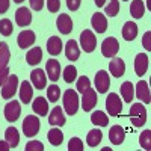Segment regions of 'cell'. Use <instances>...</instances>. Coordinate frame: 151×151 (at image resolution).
I'll return each mask as SVG.
<instances>
[{
    "mask_svg": "<svg viewBox=\"0 0 151 151\" xmlns=\"http://www.w3.org/2000/svg\"><path fill=\"white\" fill-rule=\"evenodd\" d=\"M130 121L134 127H142L147 122V110L142 103H134L130 107Z\"/></svg>",
    "mask_w": 151,
    "mask_h": 151,
    "instance_id": "6da1fadb",
    "label": "cell"
},
{
    "mask_svg": "<svg viewBox=\"0 0 151 151\" xmlns=\"http://www.w3.org/2000/svg\"><path fill=\"white\" fill-rule=\"evenodd\" d=\"M64 109L68 115H76V112L79 109V95L77 91L73 89H67L64 92Z\"/></svg>",
    "mask_w": 151,
    "mask_h": 151,
    "instance_id": "7a4b0ae2",
    "label": "cell"
},
{
    "mask_svg": "<svg viewBox=\"0 0 151 151\" xmlns=\"http://www.w3.org/2000/svg\"><path fill=\"white\" fill-rule=\"evenodd\" d=\"M106 110L109 113V116H119L122 112V101L121 97H118V94L110 92L106 98Z\"/></svg>",
    "mask_w": 151,
    "mask_h": 151,
    "instance_id": "3957f363",
    "label": "cell"
},
{
    "mask_svg": "<svg viewBox=\"0 0 151 151\" xmlns=\"http://www.w3.org/2000/svg\"><path fill=\"white\" fill-rule=\"evenodd\" d=\"M40 127H41L40 119H38L35 115H27L23 121V133L27 137L35 136L38 132H40Z\"/></svg>",
    "mask_w": 151,
    "mask_h": 151,
    "instance_id": "277c9868",
    "label": "cell"
},
{
    "mask_svg": "<svg viewBox=\"0 0 151 151\" xmlns=\"http://www.w3.org/2000/svg\"><path fill=\"white\" fill-rule=\"evenodd\" d=\"M80 45L86 53H92L97 47V36L92 33V30L85 29L80 35Z\"/></svg>",
    "mask_w": 151,
    "mask_h": 151,
    "instance_id": "5b68a950",
    "label": "cell"
},
{
    "mask_svg": "<svg viewBox=\"0 0 151 151\" xmlns=\"http://www.w3.org/2000/svg\"><path fill=\"white\" fill-rule=\"evenodd\" d=\"M118 50H119V42L112 36L106 38V40L101 42V55L104 58H115Z\"/></svg>",
    "mask_w": 151,
    "mask_h": 151,
    "instance_id": "8992f818",
    "label": "cell"
},
{
    "mask_svg": "<svg viewBox=\"0 0 151 151\" xmlns=\"http://www.w3.org/2000/svg\"><path fill=\"white\" fill-rule=\"evenodd\" d=\"M17 88H18V77L15 74H12L8 77V80L5 82V85L2 86V98L9 100L15 95L17 92Z\"/></svg>",
    "mask_w": 151,
    "mask_h": 151,
    "instance_id": "52a82bcc",
    "label": "cell"
},
{
    "mask_svg": "<svg viewBox=\"0 0 151 151\" xmlns=\"http://www.w3.org/2000/svg\"><path fill=\"white\" fill-rule=\"evenodd\" d=\"M98 103V97L97 92L92 89V88H88V89L83 92L82 95V107L85 112H91Z\"/></svg>",
    "mask_w": 151,
    "mask_h": 151,
    "instance_id": "ba28073f",
    "label": "cell"
},
{
    "mask_svg": "<svg viewBox=\"0 0 151 151\" xmlns=\"http://www.w3.org/2000/svg\"><path fill=\"white\" fill-rule=\"evenodd\" d=\"M95 88H97V92L100 94H106L109 91V86H110V77H109V73L101 70L95 74Z\"/></svg>",
    "mask_w": 151,
    "mask_h": 151,
    "instance_id": "9c48e42d",
    "label": "cell"
},
{
    "mask_svg": "<svg viewBox=\"0 0 151 151\" xmlns=\"http://www.w3.org/2000/svg\"><path fill=\"white\" fill-rule=\"evenodd\" d=\"M20 113H21V106H20V101H17V100H12L5 106V118L9 122L17 121Z\"/></svg>",
    "mask_w": 151,
    "mask_h": 151,
    "instance_id": "30bf717a",
    "label": "cell"
},
{
    "mask_svg": "<svg viewBox=\"0 0 151 151\" xmlns=\"http://www.w3.org/2000/svg\"><path fill=\"white\" fill-rule=\"evenodd\" d=\"M30 82L32 85L36 88V89H44L45 88V83H47V76H45V71L41 70V68H36L30 73Z\"/></svg>",
    "mask_w": 151,
    "mask_h": 151,
    "instance_id": "8fae6325",
    "label": "cell"
},
{
    "mask_svg": "<svg viewBox=\"0 0 151 151\" xmlns=\"http://www.w3.org/2000/svg\"><path fill=\"white\" fill-rule=\"evenodd\" d=\"M45 71H47V76H48L50 80H52V82H58V79L60 77V64H59V60H56V59L47 60Z\"/></svg>",
    "mask_w": 151,
    "mask_h": 151,
    "instance_id": "7c38bea8",
    "label": "cell"
},
{
    "mask_svg": "<svg viewBox=\"0 0 151 151\" xmlns=\"http://www.w3.org/2000/svg\"><path fill=\"white\" fill-rule=\"evenodd\" d=\"M15 21L20 27H26L32 23V12L27 8H18L15 11Z\"/></svg>",
    "mask_w": 151,
    "mask_h": 151,
    "instance_id": "4fadbf2b",
    "label": "cell"
},
{
    "mask_svg": "<svg viewBox=\"0 0 151 151\" xmlns=\"http://www.w3.org/2000/svg\"><path fill=\"white\" fill-rule=\"evenodd\" d=\"M56 26L62 35H68L73 30V20L70 18L68 14H60L56 20Z\"/></svg>",
    "mask_w": 151,
    "mask_h": 151,
    "instance_id": "5bb4252c",
    "label": "cell"
},
{
    "mask_svg": "<svg viewBox=\"0 0 151 151\" xmlns=\"http://www.w3.org/2000/svg\"><path fill=\"white\" fill-rule=\"evenodd\" d=\"M91 24L97 33H104L107 30V20L101 12H95L91 18Z\"/></svg>",
    "mask_w": 151,
    "mask_h": 151,
    "instance_id": "9a60e30c",
    "label": "cell"
},
{
    "mask_svg": "<svg viewBox=\"0 0 151 151\" xmlns=\"http://www.w3.org/2000/svg\"><path fill=\"white\" fill-rule=\"evenodd\" d=\"M109 71L113 77H122L125 73V62L121 58H113L109 64Z\"/></svg>",
    "mask_w": 151,
    "mask_h": 151,
    "instance_id": "2e32d148",
    "label": "cell"
},
{
    "mask_svg": "<svg viewBox=\"0 0 151 151\" xmlns=\"http://www.w3.org/2000/svg\"><path fill=\"white\" fill-rule=\"evenodd\" d=\"M148 70V56L145 53H137L134 59V73L142 77Z\"/></svg>",
    "mask_w": 151,
    "mask_h": 151,
    "instance_id": "e0dca14e",
    "label": "cell"
},
{
    "mask_svg": "<svg viewBox=\"0 0 151 151\" xmlns=\"http://www.w3.org/2000/svg\"><path fill=\"white\" fill-rule=\"evenodd\" d=\"M35 40H36V36L32 30H24L17 36V44L20 48H29L30 45H33Z\"/></svg>",
    "mask_w": 151,
    "mask_h": 151,
    "instance_id": "ac0fdd59",
    "label": "cell"
},
{
    "mask_svg": "<svg viewBox=\"0 0 151 151\" xmlns=\"http://www.w3.org/2000/svg\"><path fill=\"white\" fill-rule=\"evenodd\" d=\"M134 94H136V97L139 98L142 103H145V104H150L151 98H150V88H148V83H147V82H144V80L137 82Z\"/></svg>",
    "mask_w": 151,
    "mask_h": 151,
    "instance_id": "d6986e66",
    "label": "cell"
},
{
    "mask_svg": "<svg viewBox=\"0 0 151 151\" xmlns=\"http://www.w3.org/2000/svg\"><path fill=\"white\" fill-rule=\"evenodd\" d=\"M124 137H125V132L121 125H112L110 130H109V139L113 145H121L124 142Z\"/></svg>",
    "mask_w": 151,
    "mask_h": 151,
    "instance_id": "ffe728a7",
    "label": "cell"
},
{
    "mask_svg": "<svg viewBox=\"0 0 151 151\" xmlns=\"http://www.w3.org/2000/svg\"><path fill=\"white\" fill-rule=\"evenodd\" d=\"M32 97H33V88H32V83L24 80L21 85H20V100L21 103L24 104H29L32 101Z\"/></svg>",
    "mask_w": 151,
    "mask_h": 151,
    "instance_id": "44dd1931",
    "label": "cell"
},
{
    "mask_svg": "<svg viewBox=\"0 0 151 151\" xmlns=\"http://www.w3.org/2000/svg\"><path fill=\"white\" fill-rule=\"evenodd\" d=\"M48 122L52 124V125H59V127H62V125H64V124L67 122L64 112H62V109H60L59 106L53 107L52 113L48 115Z\"/></svg>",
    "mask_w": 151,
    "mask_h": 151,
    "instance_id": "7402d4cb",
    "label": "cell"
},
{
    "mask_svg": "<svg viewBox=\"0 0 151 151\" xmlns=\"http://www.w3.org/2000/svg\"><path fill=\"white\" fill-rule=\"evenodd\" d=\"M32 109L40 116H45L48 113V101H47V98L45 97H36V100L32 104Z\"/></svg>",
    "mask_w": 151,
    "mask_h": 151,
    "instance_id": "603a6c76",
    "label": "cell"
},
{
    "mask_svg": "<svg viewBox=\"0 0 151 151\" xmlns=\"http://www.w3.org/2000/svg\"><path fill=\"white\" fill-rule=\"evenodd\" d=\"M137 36V24L133 21H127L122 27V38L125 41H134Z\"/></svg>",
    "mask_w": 151,
    "mask_h": 151,
    "instance_id": "cb8c5ba5",
    "label": "cell"
},
{
    "mask_svg": "<svg viewBox=\"0 0 151 151\" xmlns=\"http://www.w3.org/2000/svg\"><path fill=\"white\" fill-rule=\"evenodd\" d=\"M65 56L68 58V60H77L80 56V48L79 44L74 40H70L65 45Z\"/></svg>",
    "mask_w": 151,
    "mask_h": 151,
    "instance_id": "d4e9b609",
    "label": "cell"
},
{
    "mask_svg": "<svg viewBox=\"0 0 151 151\" xmlns=\"http://www.w3.org/2000/svg\"><path fill=\"white\" fill-rule=\"evenodd\" d=\"M47 50L52 56H58L60 55V50H62V41L59 36H50L48 41H47Z\"/></svg>",
    "mask_w": 151,
    "mask_h": 151,
    "instance_id": "484cf974",
    "label": "cell"
},
{
    "mask_svg": "<svg viewBox=\"0 0 151 151\" xmlns=\"http://www.w3.org/2000/svg\"><path fill=\"white\" fill-rule=\"evenodd\" d=\"M41 59H42V50L40 47L30 48L26 55V60H27L29 65H38L41 62Z\"/></svg>",
    "mask_w": 151,
    "mask_h": 151,
    "instance_id": "4316f807",
    "label": "cell"
},
{
    "mask_svg": "<svg viewBox=\"0 0 151 151\" xmlns=\"http://www.w3.org/2000/svg\"><path fill=\"white\" fill-rule=\"evenodd\" d=\"M121 95L124 98L125 103H132L133 98H134V88L132 82H124L121 85Z\"/></svg>",
    "mask_w": 151,
    "mask_h": 151,
    "instance_id": "83f0119b",
    "label": "cell"
},
{
    "mask_svg": "<svg viewBox=\"0 0 151 151\" xmlns=\"http://www.w3.org/2000/svg\"><path fill=\"white\" fill-rule=\"evenodd\" d=\"M5 137H6V142L11 145V148H17L20 142V133L17 132L15 127H8L5 132Z\"/></svg>",
    "mask_w": 151,
    "mask_h": 151,
    "instance_id": "f1b7e54d",
    "label": "cell"
},
{
    "mask_svg": "<svg viewBox=\"0 0 151 151\" xmlns=\"http://www.w3.org/2000/svg\"><path fill=\"white\" fill-rule=\"evenodd\" d=\"M130 14L133 18H142L145 14V5L142 0H133L130 5Z\"/></svg>",
    "mask_w": 151,
    "mask_h": 151,
    "instance_id": "f546056e",
    "label": "cell"
},
{
    "mask_svg": "<svg viewBox=\"0 0 151 151\" xmlns=\"http://www.w3.org/2000/svg\"><path fill=\"white\" fill-rule=\"evenodd\" d=\"M101 139H103V132L98 130V129H94V130H91L89 133H88V136H86V144L94 148V147L100 145Z\"/></svg>",
    "mask_w": 151,
    "mask_h": 151,
    "instance_id": "4dcf8cb0",
    "label": "cell"
},
{
    "mask_svg": "<svg viewBox=\"0 0 151 151\" xmlns=\"http://www.w3.org/2000/svg\"><path fill=\"white\" fill-rule=\"evenodd\" d=\"M11 59V52H9V45L6 42H0V70H3L8 67Z\"/></svg>",
    "mask_w": 151,
    "mask_h": 151,
    "instance_id": "1f68e13d",
    "label": "cell"
},
{
    "mask_svg": "<svg viewBox=\"0 0 151 151\" xmlns=\"http://www.w3.org/2000/svg\"><path fill=\"white\" fill-rule=\"evenodd\" d=\"M47 139L53 147H59L62 144V141H64V134H62V132L59 129H52L47 133Z\"/></svg>",
    "mask_w": 151,
    "mask_h": 151,
    "instance_id": "d6a6232c",
    "label": "cell"
},
{
    "mask_svg": "<svg viewBox=\"0 0 151 151\" xmlns=\"http://www.w3.org/2000/svg\"><path fill=\"white\" fill-rule=\"evenodd\" d=\"M91 122L95 124V125H100V127H106V125L109 124V118H107V115L104 112L97 110L91 115Z\"/></svg>",
    "mask_w": 151,
    "mask_h": 151,
    "instance_id": "836d02e7",
    "label": "cell"
},
{
    "mask_svg": "<svg viewBox=\"0 0 151 151\" xmlns=\"http://www.w3.org/2000/svg\"><path fill=\"white\" fill-rule=\"evenodd\" d=\"M104 12L107 17H116L119 12V0H109V5L104 8Z\"/></svg>",
    "mask_w": 151,
    "mask_h": 151,
    "instance_id": "e575fe53",
    "label": "cell"
},
{
    "mask_svg": "<svg viewBox=\"0 0 151 151\" xmlns=\"http://www.w3.org/2000/svg\"><path fill=\"white\" fill-rule=\"evenodd\" d=\"M12 32H14V26H12L11 20H8V18L0 20V33L3 36H9V35H12Z\"/></svg>",
    "mask_w": 151,
    "mask_h": 151,
    "instance_id": "d590c367",
    "label": "cell"
},
{
    "mask_svg": "<svg viewBox=\"0 0 151 151\" xmlns=\"http://www.w3.org/2000/svg\"><path fill=\"white\" fill-rule=\"evenodd\" d=\"M76 79H77V70H76L74 65H68L64 70V80L67 83H73Z\"/></svg>",
    "mask_w": 151,
    "mask_h": 151,
    "instance_id": "8d00e7d4",
    "label": "cell"
},
{
    "mask_svg": "<svg viewBox=\"0 0 151 151\" xmlns=\"http://www.w3.org/2000/svg\"><path fill=\"white\" fill-rule=\"evenodd\" d=\"M139 145L144 150H147V151L151 150V132L150 130H145V132L141 133V136H139Z\"/></svg>",
    "mask_w": 151,
    "mask_h": 151,
    "instance_id": "74e56055",
    "label": "cell"
},
{
    "mask_svg": "<svg viewBox=\"0 0 151 151\" xmlns=\"http://www.w3.org/2000/svg\"><path fill=\"white\" fill-rule=\"evenodd\" d=\"M47 97H48V101L52 103H56L59 97H60V89L58 85H50L48 89H47Z\"/></svg>",
    "mask_w": 151,
    "mask_h": 151,
    "instance_id": "f35d334b",
    "label": "cell"
},
{
    "mask_svg": "<svg viewBox=\"0 0 151 151\" xmlns=\"http://www.w3.org/2000/svg\"><path fill=\"white\" fill-rule=\"evenodd\" d=\"M88 88H91V80H89V77H86V76H82V77H79V79H77V91L83 94Z\"/></svg>",
    "mask_w": 151,
    "mask_h": 151,
    "instance_id": "ab89813d",
    "label": "cell"
},
{
    "mask_svg": "<svg viewBox=\"0 0 151 151\" xmlns=\"http://www.w3.org/2000/svg\"><path fill=\"white\" fill-rule=\"evenodd\" d=\"M83 142L79 137H73V139L68 142V151H83Z\"/></svg>",
    "mask_w": 151,
    "mask_h": 151,
    "instance_id": "60d3db41",
    "label": "cell"
},
{
    "mask_svg": "<svg viewBox=\"0 0 151 151\" xmlns=\"http://www.w3.org/2000/svg\"><path fill=\"white\" fill-rule=\"evenodd\" d=\"M26 151H42L44 150V145L40 142V141H30L26 144Z\"/></svg>",
    "mask_w": 151,
    "mask_h": 151,
    "instance_id": "b9f144b4",
    "label": "cell"
},
{
    "mask_svg": "<svg viewBox=\"0 0 151 151\" xmlns=\"http://www.w3.org/2000/svg\"><path fill=\"white\" fill-rule=\"evenodd\" d=\"M48 12H58L60 9V0H47Z\"/></svg>",
    "mask_w": 151,
    "mask_h": 151,
    "instance_id": "7bdbcfd3",
    "label": "cell"
},
{
    "mask_svg": "<svg viewBox=\"0 0 151 151\" xmlns=\"http://www.w3.org/2000/svg\"><path fill=\"white\" fill-rule=\"evenodd\" d=\"M142 45L145 47L147 52H150V50H151V32L150 30L145 32L144 36H142Z\"/></svg>",
    "mask_w": 151,
    "mask_h": 151,
    "instance_id": "ee69618b",
    "label": "cell"
},
{
    "mask_svg": "<svg viewBox=\"0 0 151 151\" xmlns=\"http://www.w3.org/2000/svg\"><path fill=\"white\" fill-rule=\"evenodd\" d=\"M82 5V0H67V6L70 11H77Z\"/></svg>",
    "mask_w": 151,
    "mask_h": 151,
    "instance_id": "f6af8a7d",
    "label": "cell"
},
{
    "mask_svg": "<svg viewBox=\"0 0 151 151\" xmlns=\"http://www.w3.org/2000/svg\"><path fill=\"white\" fill-rule=\"evenodd\" d=\"M30 2V8L33 11H41L44 8V0H29Z\"/></svg>",
    "mask_w": 151,
    "mask_h": 151,
    "instance_id": "bcb514c9",
    "label": "cell"
},
{
    "mask_svg": "<svg viewBox=\"0 0 151 151\" xmlns=\"http://www.w3.org/2000/svg\"><path fill=\"white\" fill-rule=\"evenodd\" d=\"M8 77H9V70H8V67L3 68V70H0V88L5 85V82L8 80Z\"/></svg>",
    "mask_w": 151,
    "mask_h": 151,
    "instance_id": "7dc6e473",
    "label": "cell"
},
{
    "mask_svg": "<svg viewBox=\"0 0 151 151\" xmlns=\"http://www.w3.org/2000/svg\"><path fill=\"white\" fill-rule=\"evenodd\" d=\"M9 5H11L9 0H0V14H5L9 9Z\"/></svg>",
    "mask_w": 151,
    "mask_h": 151,
    "instance_id": "c3c4849f",
    "label": "cell"
},
{
    "mask_svg": "<svg viewBox=\"0 0 151 151\" xmlns=\"http://www.w3.org/2000/svg\"><path fill=\"white\" fill-rule=\"evenodd\" d=\"M9 150H11V145L6 141H0V151H9Z\"/></svg>",
    "mask_w": 151,
    "mask_h": 151,
    "instance_id": "681fc988",
    "label": "cell"
},
{
    "mask_svg": "<svg viewBox=\"0 0 151 151\" xmlns=\"http://www.w3.org/2000/svg\"><path fill=\"white\" fill-rule=\"evenodd\" d=\"M94 2H95L97 8H103V6H104V3H106V0H94Z\"/></svg>",
    "mask_w": 151,
    "mask_h": 151,
    "instance_id": "f907efd6",
    "label": "cell"
},
{
    "mask_svg": "<svg viewBox=\"0 0 151 151\" xmlns=\"http://www.w3.org/2000/svg\"><path fill=\"white\" fill-rule=\"evenodd\" d=\"M15 3H21V2H24V0H14Z\"/></svg>",
    "mask_w": 151,
    "mask_h": 151,
    "instance_id": "816d5d0a",
    "label": "cell"
},
{
    "mask_svg": "<svg viewBox=\"0 0 151 151\" xmlns=\"http://www.w3.org/2000/svg\"><path fill=\"white\" fill-rule=\"evenodd\" d=\"M124 2H129V0H124Z\"/></svg>",
    "mask_w": 151,
    "mask_h": 151,
    "instance_id": "f5cc1de1",
    "label": "cell"
}]
</instances>
